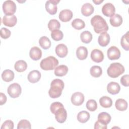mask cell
<instances>
[{"label":"cell","mask_w":129,"mask_h":129,"mask_svg":"<svg viewBox=\"0 0 129 129\" xmlns=\"http://www.w3.org/2000/svg\"><path fill=\"white\" fill-rule=\"evenodd\" d=\"M91 24L94 31L98 34L106 32L108 30V25L105 19L100 15H95L91 19Z\"/></svg>","instance_id":"6da1fadb"},{"label":"cell","mask_w":129,"mask_h":129,"mask_svg":"<svg viewBox=\"0 0 129 129\" xmlns=\"http://www.w3.org/2000/svg\"><path fill=\"white\" fill-rule=\"evenodd\" d=\"M63 82L59 79H55L50 84V88L48 91V94L52 98H56L60 96L64 88Z\"/></svg>","instance_id":"7a4b0ae2"},{"label":"cell","mask_w":129,"mask_h":129,"mask_svg":"<svg viewBox=\"0 0 129 129\" xmlns=\"http://www.w3.org/2000/svg\"><path fill=\"white\" fill-rule=\"evenodd\" d=\"M125 71L123 65L119 62H113L110 64L107 70V75L109 77L115 78L122 74Z\"/></svg>","instance_id":"3957f363"},{"label":"cell","mask_w":129,"mask_h":129,"mask_svg":"<svg viewBox=\"0 0 129 129\" xmlns=\"http://www.w3.org/2000/svg\"><path fill=\"white\" fill-rule=\"evenodd\" d=\"M58 64V60L53 56H48L43 59L40 63L41 68L45 71L53 70Z\"/></svg>","instance_id":"277c9868"},{"label":"cell","mask_w":129,"mask_h":129,"mask_svg":"<svg viewBox=\"0 0 129 129\" xmlns=\"http://www.w3.org/2000/svg\"><path fill=\"white\" fill-rule=\"evenodd\" d=\"M16 5L11 0L6 1L3 4V10L6 15H14L16 11Z\"/></svg>","instance_id":"5b68a950"},{"label":"cell","mask_w":129,"mask_h":129,"mask_svg":"<svg viewBox=\"0 0 129 129\" xmlns=\"http://www.w3.org/2000/svg\"><path fill=\"white\" fill-rule=\"evenodd\" d=\"M22 89L20 85L17 83L11 84L8 88L7 92L10 96L15 98L18 97L21 93Z\"/></svg>","instance_id":"8992f818"},{"label":"cell","mask_w":129,"mask_h":129,"mask_svg":"<svg viewBox=\"0 0 129 129\" xmlns=\"http://www.w3.org/2000/svg\"><path fill=\"white\" fill-rule=\"evenodd\" d=\"M55 115L56 121L59 123H63L67 118V112L64 109L63 105L57 108L53 113Z\"/></svg>","instance_id":"52a82bcc"},{"label":"cell","mask_w":129,"mask_h":129,"mask_svg":"<svg viewBox=\"0 0 129 129\" xmlns=\"http://www.w3.org/2000/svg\"><path fill=\"white\" fill-rule=\"evenodd\" d=\"M59 2V0H49L46 2L45 9L50 15H54L57 11V4Z\"/></svg>","instance_id":"ba28073f"},{"label":"cell","mask_w":129,"mask_h":129,"mask_svg":"<svg viewBox=\"0 0 129 129\" xmlns=\"http://www.w3.org/2000/svg\"><path fill=\"white\" fill-rule=\"evenodd\" d=\"M102 12L106 17L113 16L115 12V8L114 5L110 3H107L102 8Z\"/></svg>","instance_id":"9c48e42d"},{"label":"cell","mask_w":129,"mask_h":129,"mask_svg":"<svg viewBox=\"0 0 129 129\" xmlns=\"http://www.w3.org/2000/svg\"><path fill=\"white\" fill-rule=\"evenodd\" d=\"M71 99L73 105L76 106H80L83 103L85 97L82 93L77 92L72 94Z\"/></svg>","instance_id":"30bf717a"},{"label":"cell","mask_w":129,"mask_h":129,"mask_svg":"<svg viewBox=\"0 0 129 129\" xmlns=\"http://www.w3.org/2000/svg\"><path fill=\"white\" fill-rule=\"evenodd\" d=\"M107 54L108 58L110 60H115L119 58L120 56V51L117 47L112 46L107 50Z\"/></svg>","instance_id":"8fae6325"},{"label":"cell","mask_w":129,"mask_h":129,"mask_svg":"<svg viewBox=\"0 0 129 129\" xmlns=\"http://www.w3.org/2000/svg\"><path fill=\"white\" fill-rule=\"evenodd\" d=\"M17 22V18L15 15H5L3 18V23L6 26L10 27H14Z\"/></svg>","instance_id":"7c38bea8"},{"label":"cell","mask_w":129,"mask_h":129,"mask_svg":"<svg viewBox=\"0 0 129 129\" xmlns=\"http://www.w3.org/2000/svg\"><path fill=\"white\" fill-rule=\"evenodd\" d=\"M91 58L95 62H100L104 59V54L102 51L98 49H93L91 53Z\"/></svg>","instance_id":"4fadbf2b"},{"label":"cell","mask_w":129,"mask_h":129,"mask_svg":"<svg viewBox=\"0 0 129 129\" xmlns=\"http://www.w3.org/2000/svg\"><path fill=\"white\" fill-rule=\"evenodd\" d=\"M73 16V12L69 9L62 10L59 14V19L62 22H67L71 20Z\"/></svg>","instance_id":"5bb4252c"},{"label":"cell","mask_w":129,"mask_h":129,"mask_svg":"<svg viewBox=\"0 0 129 129\" xmlns=\"http://www.w3.org/2000/svg\"><path fill=\"white\" fill-rule=\"evenodd\" d=\"M55 53L56 55L61 58L67 56L68 53V49L67 46L64 44H58L55 49Z\"/></svg>","instance_id":"9a60e30c"},{"label":"cell","mask_w":129,"mask_h":129,"mask_svg":"<svg viewBox=\"0 0 129 129\" xmlns=\"http://www.w3.org/2000/svg\"><path fill=\"white\" fill-rule=\"evenodd\" d=\"M29 56L34 60H39L42 56V51L38 47L34 46L30 50Z\"/></svg>","instance_id":"2e32d148"},{"label":"cell","mask_w":129,"mask_h":129,"mask_svg":"<svg viewBox=\"0 0 129 129\" xmlns=\"http://www.w3.org/2000/svg\"><path fill=\"white\" fill-rule=\"evenodd\" d=\"M120 90V87L119 84L115 82H111L107 86V90L108 92L112 95H115L119 93Z\"/></svg>","instance_id":"e0dca14e"},{"label":"cell","mask_w":129,"mask_h":129,"mask_svg":"<svg viewBox=\"0 0 129 129\" xmlns=\"http://www.w3.org/2000/svg\"><path fill=\"white\" fill-rule=\"evenodd\" d=\"M110 36L107 32H103L100 34L98 38V42L99 44L102 46H106L110 42Z\"/></svg>","instance_id":"ac0fdd59"},{"label":"cell","mask_w":129,"mask_h":129,"mask_svg":"<svg viewBox=\"0 0 129 129\" xmlns=\"http://www.w3.org/2000/svg\"><path fill=\"white\" fill-rule=\"evenodd\" d=\"M27 78L30 83H37L41 78V73L38 70H33L30 72Z\"/></svg>","instance_id":"d6986e66"},{"label":"cell","mask_w":129,"mask_h":129,"mask_svg":"<svg viewBox=\"0 0 129 129\" xmlns=\"http://www.w3.org/2000/svg\"><path fill=\"white\" fill-rule=\"evenodd\" d=\"M94 11V7L90 3H87L83 5L81 8L82 14L88 17L93 14Z\"/></svg>","instance_id":"ffe728a7"},{"label":"cell","mask_w":129,"mask_h":129,"mask_svg":"<svg viewBox=\"0 0 129 129\" xmlns=\"http://www.w3.org/2000/svg\"><path fill=\"white\" fill-rule=\"evenodd\" d=\"M76 55L78 59L84 60L86 59L88 56V50L85 46H79L76 50Z\"/></svg>","instance_id":"44dd1931"},{"label":"cell","mask_w":129,"mask_h":129,"mask_svg":"<svg viewBox=\"0 0 129 129\" xmlns=\"http://www.w3.org/2000/svg\"><path fill=\"white\" fill-rule=\"evenodd\" d=\"M110 23L113 27H118L120 26L122 23V18L119 14H115L111 17L109 20Z\"/></svg>","instance_id":"7402d4cb"},{"label":"cell","mask_w":129,"mask_h":129,"mask_svg":"<svg viewBox=\"0 0 129 129\" xmlns=\"http://www.w3.org/2000/svg\"><path fill=\"white\" fill-rule=\"evenodd\" d=\"M14 73L11 70H5L2 74V79L6 82H9L12 81L14 78Z\"/></svg>","instance_id":"603a6c76"},{"label":"cell","mask_w":129,"mask_h":129,"mask_svg":"<svg viewBox=\"0 0 129 129\" xmlns=\"http://www.w3.org/2000/svg\"><path fill=\"white\" fill-rule=\"evenodd\" d=\"M111 117L110 115L106 112H102L100 113L98 115V120L104 124H108Z\"/></svg>","instance_id":"cb8c5ba5"},{"label":"cell","mask_w":129,"mask_h":129,"mask_svg":"<svg viewBox=\"0 0 129 129\" xmlns=\"http://www.w3.org/2000/svg\"><path fill=\"white\" fill-rule=\"evenodd\" d=\"M68 72V68L66 65H60L54 69V74L58 77L66 75Z\"/></svg>","instance_id":"d4e9b609"},{"label":"cell","mask_w":129,"mask_h":129,"mask_svg":"<svg viewBox=\"0 0 129 129\" xmlns=\"http://www.w3.org/2000/svg\"><path fill=\"white\" fill-rule=\"evenodd\" d=\"M115 106L117 110L124 111L127 108V102L123 99L119 98L115 101Z\"/></svg>","instance_id":"484cf974"},{"label":"cell","mask_w":129,"mask_h":129,"mask_svg":"<svg viewBox=\"0 0 129 129\" xmlns=\"http://www.w3.org/2000/svg\"><path fill=\"white\" fill-rule=\"evenodd\" d=\"M90 117V113L88 111L83 110L78 113L77 115V119L80 122L85 123L89 119Z\"/></svg>","instance_id":"4316f807"},{"label":"cell","mask_w":129,"mask_h":129,"mask_svg":"<svg viewBox=\"0 0 129 129\" xmlns=\"http://www.w3.org/2000/svg\"><path fill=\"white\" fill-rule=\"evenodd\" d=\"M99 103L102 107L104 108H109L112 105V100L110 97L103 96L100 98Z\"/></svg>","instance_id":"83f0119b"},{"label":"cell","mask_w":129,"mask_h":129,"mask_svg":"<svg viewBox=\"0 0 129 129\" xmlns=\"http://www.w3.org/2000/svg\"><path fill=\"white\" fill-rule=\"evenodd\" d=\"M14 68L18 72H23L27 69V64L25 61L19 60L15 62Z\"/></svg>","instance_id":"f1b7e54d"},{"label":"cell","mask_w":129,"mask_h":129,"mask_svg":"<svg viewBox=\"0 0 129 129\" xmlns=\"http://www.w3.org/2000/svg\"><path fill=\"white\" fill-rule=\"evenodd\" d=\"M80 38L81 41L84 43H89L92 40V35L89 31H84L81 33Z\"/></svg>","instance_id":"f546056e"},{"label":"cell","mask_w":129,"mask_h":129,"mask_svg":"<svg viewBox=\"0 0 129 129\" xmlns=\"http://www.w3.org/2000/svg\"><path fill=\"white\" fill-rule=\"evenodd\" d=\"M40 46L44 49H48L51 46V41L46 36H42L39 40Z\"/></svg>","instance_id":"4dcf8cb0"},{"label":"cell","mask_w":129,"mask_h":129,"mask_svg":"<svg viewBox=\"0 0 129 129\" xmlns=\"http://www.w3.org/2000/svg\"><path fill=\"white\" fill-rule=\"evenodd\" d=\"M129 32L127 31L124 34L120 40V44L122 47L125 50H129Z\"/></svg>","instance_id":"1f68e13d"},{"label":"cell","mask_w":129,"mask_h":129,"mask_svg":"<svg viewBox=\"0 0 129 129\" xmlns=\"http://www.w3.org/2000/svg\"><path fill=\"white\" fill-rule=\"evenodd\" d=\"M72 26L75 29L81 30L85 27V23L82 19L77 18L72 22Z\"/></svg>","instance_id":"d6a6232c"},{"label":"cell","mask_w":129,"mask_h":129,"mask_svg":"<svg viewBox=\"0 0 129 129\" xmlns=\"http://www.w3.org/2000/svg\"><path fill=\"white\" fill-rule=\"evenodd\" d=\"M90 74L94 78L99 77L102 74V70L100 67L98 66H93L90 68Z\"/></svg>","instance_id":"836d02e7"},{"label":"cell","mask_w":129,"mask_h":129,"mask_svg":"<svg viewBox=\"0 0 129 129\" xmlns=\"http://www.w3.org/2000/svg\"><path fill=\"white\" fill-rule=\"evenodd\" d=\"M60 27V24L56 19H51L49 21L48 23V28L51 31H52L54 30H58Z\"/></svg>","instance_id":"e575fe53"},{"label":"cell","mask_w":129,"mask_h":129,"mask_svg":"<svg viewBox=\"0 0 129 129\" xmlns=\"http://www.w3.org/2000/svg\"><path fill=\"white\" fill-rule=\"evenodd\" d=\"M51 38L55 41L61 40L63 37V33L61 31L58 30H54L51 32Z\"/></svg>","instance_id":"d590c367"},{"label":"cell","mask_w":129,"mask_h":129,"mask_svg":"<svg viewBox=\"0 0 129 129\" xmlns=\"http://www.w3.org/2000/svg\"><path fill=\"white\" fill-rule=\"evenodd\" d=\"M31 128V123L28 120L22 119L21 120L17 126L18 129H30Z\"/></svg>","instance_id":"8d00e7d4"},{"label":"cell","mask_w":129,"mask_h":129,"mask_svg":"<svg viewBox=\"0 0 129 129\" xmlns=\"http://www.w3.org/2000/svg\"><path fill=\"white\" fill-rule=\"evenodd\" d=\"M86 107L90 111H94L97 108V103L94 99H89L86 103Z\"/></svg>","instance_id":"74e56055"},{"label":"cell","mask_w":129,"mask_h":129,"mask_svg":"<svg viewBox=\"0 0 129 129\" xmlns=\"http://www.w3.org/2000/svg\"><path fill=\"white\" fill-rule=\"evenodd\" d=\"M1 36L3 39H7L10 37L11 34V32L8 29L3 27L1 29Z\"/></svg>","instance_id":"f35d334b"},{"label":"cell","mask_w":129,"mask_h":129,"mask_svg":"<svg viewBox=\"0 0 129 129\" xmlns=\"http://www.w3.org/2000/svg\"><path fill=\"white\" fill-rule=\"evenodd\" d=\"M14 122L11 120H6L2 124L1 129H13L14 128Z\"/></svg>","instance_id":"ab89813d"},{"label":"cell","mask_w":129,"mask_h":129,"mask_svg":"<svg viewBox=\"0 0 129 129\" xmlns=\"http://www.w3.org/2000/svg\"><path fill=\"white\" fill-rule=\"evenodd\" d=\"M121 84L125 87H128L129 86V75L128 74L124 75L120 78Z\"/></svg>","instance_id":"60d3db41"},{"label":"cell","mask_w":129,"mask_h":129,"mask_svg":"<svg viewBox=\"0 0 129 129\" xmlns=\"http://www.w3.org/2000/svg\"><path fill=\"white\" fill-rule=\"evenodd\" d=\"M94 128L95 129H106L107 128V125L104 124L99 121L97 120L96 122H95L94 124Z\"/></svg>","instance_id":"b9f144b4"},{"label":"cell","mask_w":129,"mask_h":129,"mask_svg":"<svg viewBox=\"0 0 129 129\" xmlns=\"http://www.w3.org/2000/svg\"><path fill=\"white\" fill-rule=\"evenodd\" d=\"M0 100H1V105H2L5 104L7 101V96L3 93H0Z\"/></svg>","instance_id":"7bdbcfd3"},{"label":"cell","mask_w":129,"mask_h":129,"mask_svg":"<svg viewBox=\"0 0 129 129\" xmlns=\"http://www.w3.org/2000/svg\"><path fill=\"white\" fill-rule=\"evenodd\" d=\"M103 2V0H101V1H100V0H99V1H94V0H93V2H94L96 5H99L100 4L102 3Z\"/></svg>","instance_id":"ee69618b"}]
</instances>
